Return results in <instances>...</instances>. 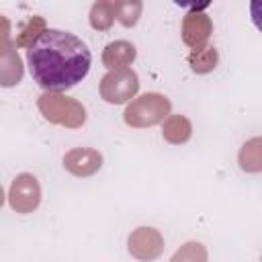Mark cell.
Instances as JSON below:
<instances>
[{
	"label": "cell",
	"instance_id": "cell-1",
	"mask_svg": "<svg viewBox=\"0 0 262 262\" xmlns=\"http://www.w3.org/2000/svg\"><path fill=\"white\" fill-rule=\"evenodd\" d=\"M92 63L88 45L74 33L45 29L27 47V66L33 82L49 92L80 84Z\"/></svg>",
	"mask_w": 262,
	"mask_h": 262
},
{
	"label": "cell",
	"instance_id": "cell-2",
	"mask_svg": "<svg viewBox=\"0 0 262 262\" xmlns=\"http://www.w3.org/2000/svg\"><path fill=\"white\" fill-rule=\"evenodd\" d=\"M250 16H252L254 27L262 33V0H254V2H250Z\"/></svg>",
	"mask_w": 262,
	"mask_h": 262
}]
</instances>
